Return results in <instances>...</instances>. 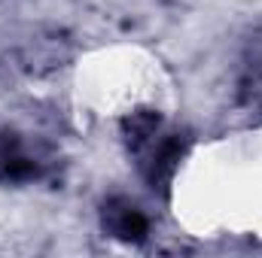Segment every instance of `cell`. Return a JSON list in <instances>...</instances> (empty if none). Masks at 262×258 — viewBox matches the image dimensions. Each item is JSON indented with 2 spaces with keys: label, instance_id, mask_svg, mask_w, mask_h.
<instances>
[{
  "label": "cell",
  "instance_id": "6da1fadb",
  "mask_svg": "<svg viewBox=\"0 0 262 258\" xmlns=\"http://www.w3.org/2000/svg\"><path fill=\"white\" fill-rule=\"evenodd\" d=\"M104 222H107V228L116 234V237H122V240H143L146 237V231H149V222H146V216L137 210V207H131L125 200H113L110 207H107V213H104Z\"/></svg>",
  "mask_w": 262,
  "mask_h": 258
},
{
  "label": "cell",
  "instance_id": "7a4b0ae2",
  "mask_svg": "<svg viewBox=\"0 0 262 258\" xmlns=\"http://www.w3.org/2000/svg\"><path fill=\"white\" fill-rule=\"evenodd\" d=\"M180 152H183V146H180V140H177V137H165V140H159V143L149 149L146 179H149L152 186H165V183L171 179V173H174L177 161H180Z\"/></svg>",
  "mask_w": 262,
  "mask_h": 258
}]
</instances>
